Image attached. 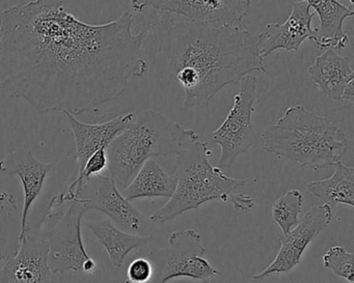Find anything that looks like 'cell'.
<instances>
[{"instance_id":"1","label":"cell","mask_w":354,"mask_h":283,"mask_svg":"<svg viewBox=\"0 0 354 283\" xmlns=\"http://www.w3.org/2000/svg\"><path fill=\"white\" fill-rule=\"evenodd\" d=\"M133 15L84 23L62 0H28L0 13V92L37 113H90L148 74L142 57L148 30L133 34Z\"/></svg>"},{"instance_id":"2","label":"cell","mask_w":354,"mask_h":283,"mask_svg":"<svg viewBox=\"0 0 354 283\" xmlns=\"http://www.w3.org/2000/svg\"><path fill=\"white\" fill-rule=\"evenodd\" d=\"M152 26L162 38L169 74L183 88L186 109L206 108L223 88L254 72L266 73L259 50L260 32L167 17Z\"/></svg>"},{"instance_id":"3","label":"cell","mask_w":354,"mask_h":283,"mask_svg":"<svg viewBox=\"0 0 354 283\" xmlns=\"http://www.w3.org/2000/svg\"><path fill=\"white\" fill-rule=\"evenodd\" d=\"M175 155V192L165 206L151 215L152 222H167L213 200L231 202L234 208L240 212H245L254 206L252 196L234 193L238 188L245 187L248 182L232 179L218 167H213L209 162L212 152L196 131L183 140Z\"/></svg>"},{"instance_id":"4","label":"cell","mask_w":354,"mask_h":283,"mask_svg":"<svg viewBox=\"0 0 354 283\" xmlns=\"http://www.w3.org/2000/svg\"><path fill=\"white\" fill-rule=\"evenodd\" d=\"M262 148L279 158L318 171L342 160L349 148V138L326 117L296 105L265 130Z\"/></svg>"},{"instance_id":"5","label":"cell","mask_w":354,"mask_h":283,"mask_svg":"<svg viewBox=\"0 0 354 283\" xmlns=\"http://www.w3.org/2000/svg\"><path fill=\"white\" fill-rule=\"evenodd\" d=\"M194 132L159 111L148 109L136 115L133 121L106 148L111 179L123 191L147 160L175 155Z\"/></svg>"},{"instance_id":"6","label":"cell","mask_w":354,"mask_h":283,"mask_svg":"<svg viewBox=\"0 0 354 283\" xmlns=\"http://www.w3.org/2000/svg\"><path fill=\"white\" fill-rule=\"evenodd\" d=\"M42 233L48 241V264L51 273H93L96 262L86 252L82 237V217L88 211L84 204L71 202L66 210L49 206Z\"/></svg>"},{"instance_id":"7","label":"cell","mask_w":354,"mask_h":283,"mask_svg":"<svg viewBox=\"0 0 354 283\" xmlns=\"http://www.w3.org/2000/svg\"><path fill=\"white\" fill-rule=\"evenodd\" d=\"M202 235L192 228L174 231L169 247L155 248L149 253L153 275L149 283H167L171 279L189 278L212 283L219 271L206 260Z\"/></svg>"},{"instance_id":"8","label":"cell","mask_w":354,"mask_h":283,"mask_svg":"<svg viewBox=\"0 0 354 283\" xmlns=\"http://www.w3.org/2000/svg\"><path fill=\"white\" fill-rule=\"evenodd\" d=\"M257 98V80L248 75L239 81V90L235 95L234 105L230 109L223 123L212 133L209 134L211 142L221 146V158L216 167L231 168L238 157L248 152L257 136L252 124L254 101Z\"/></svg>"},{"instance_id":"9","label":"cell","mask_w":354,"mask_h":283,"mask_svg":"<svg viewBox=\"0 0 354 283\" xmlns=\"http://www.w3.org/2000/svg\"><path fill=\"white\" fill-rule=\"evenodd\" d=\"M136 12L147 8L159 15L174 14L201 26H238L250 10V0H130Z\"/></svg>"},{"instance_id":"10","label":"cell","mask_w":354,"mask_h":283,"mask_svg":"<svg viewBox=\"0 0 354 283\" xmlns=\"http://www.w3.org/2000/svg\"><path fill=\"white\" fill-rule=\"evenodd\" d=\"M72 202H80L88 210L103 213L126 233L152 235V229L142 213L124 197L111 177L100 175L91 177Z\"/></svg>"},{"instance_id":"11","label":"cell","mask_w":354,"mask_h":283,"mask_svg":"<svg viewBox=\"0 0 354 283\" xmlns=\"http://www.w3.org/2000/svg\"><path fill=\"white\" fill-rule=\"evenodd\" d=\"M333 212L327 204L313 206L289 233L279 235L281 241L277 255L266 269L252 275V281H262L271 275L283 274L299 264L308 246L331 222Z\"/></svg>"},{"instance_id":"12","label":"cell","mask_w":354,"mask_h":283,"mask_svg":"<svg viewBox=\"0 0 354 283\" xmlns=\"http://www.w3.org/2000/svg\"><path fill=\"white\" fill-rule=\"evenodd\" d=\"M48 252L42 231L28 225L19 251L0 270V283H50Z\"/></svg>"},{"instance_id":"13","label":"cell","mask_w":354,"mask_h":283,"mask_svg":"<svg viewBox=\"0 0 354 283\" xmlns=\"http://www.w3.org/2000/svg\"><path fill=\"white\" fill-rule=\"evenodd\" d=\"M314 14L306 0L292 5V12L283 23H270L260 32L261 57L263 59L277 50H299L302 43L310 40L316 43L317 28H312Z\"/></svg>"},{"instance_id":"14","label":"cell","mask_w":354,"mask_h":283,"mask_svg":"<svg viewBox=\"0 0 354 283\" xmlns=\"http://www.w3.org/2000/svg\"><path fill=\"white\" fill-rule=\"evenodd\" d=\"M51 164L39 161L30 150L19 148L0 160V173L17 175L24 187V208L21 217V241L28 228V212L42 192Z\"/></svg>"},{"instance_id":"15","label":"cell","mask_w":354,"mask_h":283,"mask_svg":"<svg viewBox=\"0 0 354 283\" xmlns=\"http://www.w3.org/2000/svg\"><path fill=\"white\" fill-rule=\"evenodd\" d=\"M64 115L69 121L75 138L78 173L84 169L92 155L101 148H106L133 121L136 117V113H127L105 123L88 124L80 121L71 113H64Z\"/></svg>"},{"instance_id":"16","label":"cell","mask_w":354,"mask_h":283,"mask_svg":"<svg viewBox=\"0 0 354 283\" xmlns=\"http://www.w3.org/2000/svg\"><path fill=\"white\" fill-rule=\"evenodd\" d=\"M308 75L327 98L341 101L344 92L354 81V71L349 59L329 48L318 55L308 67Z\"/></svg>"},{"instance_id":"17","label":"cell","mask_w":354,"mask_h":283,"mask_svg":"<svg viewBox=\"0 0 354 283\" xmlns=\"http://www.w3.org/2000/svg\"><path fill=\"white\" fill-rule=\"evenodd\" d=\"M314 9L320 20V28H317L318 49H344L347 46V35L344 32L343 24L347 18L354 15V10L345 7L337 0H306Z\"/></svg>"},{"instance_id":"18","label":"cell","mask_w":354,"mask_h":283,"mask_svg":"<svg viewBox=\"0 0 354 283\" xmlns=\"http://www.w3.org/2000/svg\"><path fill=\"white\" fill-rule=\"evenodd\" d=\"M84 224L94 233L99 243L106 250L109 260L115 268H121L123 266L126 256L132 250L147 245L153 239V235L142 237V235L126 233L115 226L109 219L101 221H86Z\"/></svg>"},{"instance_id":"19","label":"cell","mask_w":354,"mask_h":283,"mask_svg":"<svg viewBox=\"0 0 354 283\" xmlns=\"http://www.w3.org/2000/svg\"><path fill=\"white\" fill-rule=\"evenodd\" d=\"M176 186L177 179L167 175L155 159H149L122 194L130 202L140 198H171Z\"/></svg>"},{"instance_id":"20","label":"cell","mask_w":354,"mask_h":283,"mask_svg":"<svg viewBox=\"0 0 354 283\" xmlns=\"http://www.w3.org/2000/svg\"><path fill=\"white\" fill-rule=\"evenodd\" d=\"M335 173L330 177L322 181L310 182L306 189L313 195L327 206L346 204L354 206V168L343 163H335Z\"/></svg>"},{"instance_id":"21","label":"cell","mask_w":354,"mask_h":283,"mask_svg":"<svg viewBox=\"0 0 354 283\" xmlns=\"http://www.w3.org/2000/svg\"><path fill=\"white\" fill-rule=\"evenodd\" d=\"M21 217L15 198L0 191V264L14 257L21 246Z\"/></svg>"},{"instance_id":"22","label":"cell","mask_w":354,"mask_h":283,"mask_svg":"<svg viewBox=\"0 0 354 283\" xmlns=\"http://www.w3.org/2000/svg\"><path fill=\"white\" fill-rule=\"evenodd\" d=\"M304 196L299 190L292 189L277 198L271 206V216L286 235L299 222Z\"/></svg>"},{"instance_id":"23","label":"cell","mask_w":354,"mask_h":283,"mask_svg":"<svg viewBox=\"0 0 354 283\" xmlns=\"http://www.w3.org/2000/svg\"><path fill=\"white\" fill-rule=\"evenodd\" d=\"M354 254L342 246H333L323 255V266L333 271L335 276L354 283Z\"/></svg>"},{"instance_id":"24","label":"cell","mask_w":354,"mask_h":283,"mask_svg":"<svg viewBox=\"0 0 354 283\" xmlns=\"http://www.w3.org/2000/svg\"><path fill=\"white\" fill-rule=\"evenodd\" d=\"M153 268L147 258H136L128 266V280L125 283H149L152 278Z\"/></svg>"},{"instance_id":"25","label":"cell","mask_w":354,"mask_h":283,"mask_svg":"<svg viewBox=\"0 0 354 283\" xmlns=\"http://www.w3.org/2000/svg\"><path fill=\"white\" fill-rule=\"evenodd\" d=\"M350 9L354 10V0H349Z\"/></svg>"}]
</instances>
